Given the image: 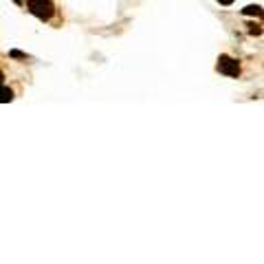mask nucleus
<instances>
[{
    "label": "nucleus",
    "instance_id": "nucleus-4",
    "mask_svg": "<svg viewBox=\"0 0 264 264\" xmlns=\"http://www.w3.org/2000/svg\"><path fill=\"white\" fill-rule=\"evenodd\" d=\"M242 14L244 16H262V7L260 4H249V7L242 9Z\"/></svg>",
    "mask_w": 264,
    "mask_h": 264
},
{
    "label": "nucleus",
    "instance_id": "nucleus-1",
    "mask_svg": "<svg viewBox=\"0 0 264 264\" xmlns=\"http://www.w3.org/2000/svg\"><path fill=\"white\" fill-rule=\"evenodd\" d=\"M26 4H29L31 14L36 16V18H40V20H48L55 14L51 0H26Z\"/></svg>",
    "mask_w": 264,
    "mask_h": 264
},
{
    "label": "nucleus",
    "instance_id": "nucleus-2",
    "mask_svg": "<svg viewBox=\"0 0 264 264\" xmlns=\"http://www.w3.org/2000/svg\"><path fill=\"white\" fill-rule=\"evenodd\" d=\"M218 70L229 77H238L240 75V64L236 62L234 58H229V55H220L218 58Z\"/></svg>",
    "mask_w": 264,
    "mask_h": 264
},
{
    "label": "nucleus",
    "instance_id": "nucleus-5",
    "mask_svg": "<svg viewBox=\"0 0 264 264\" xmlns=\"http://www.w3.org/2000/svg\"><path fill=\"white\" fill-rule=\"evenodd\" d=\"M9 55H11V58H16V60H24V58H26V55H24V53H20V51H11Z\"/></svg>",
    "mask_w": 264,
    "mask_h": 264
},
{
    "label": "nucleus",
    "instance_id": "nucleus-3",
    "mask_svg": "<svg viewBox=\"0 0 264 264\" xmlns=\"http://www.w3.org/2000/svg\"><path fill=\"white\" fill-rule=\"evenodd\" d=\"M11 99H14V92H11V88L0 84V104H9Z\"/></svg>",
    "mask_w": 264,
    "mask_h": 264
},
{
    "label": "nucleus",
    "instance_id": "nucleus-6",
    "mask_svg": "<svg viewBox=\"0 0 264 264\" xmlns=\"http://www.w3.org/2000/svg\"><path fill=\"white\" fill-rule=\"evenodd\" d=\"M218 2H220V4H231L234 0H218Z\"/></svg>",
    "mask_w": 264,
    "mask_h": 264
},
{
    "label": "nucleus",
    "instance_id": "nucleus-7",
    "mask_svg": "<svg viewBox=\"0 0 264 264\" xmlns=\"http://www.w3.org/2000/svg\"><path fill=\"white\" fill-rule=\"evenodd\" d=\"M16 2H18V4H20V2H22V0H16Z\"/></svg>",
    "mask_w": 264,
    "mask_h": 264
}]
</instances>
